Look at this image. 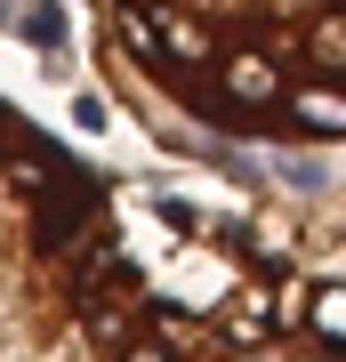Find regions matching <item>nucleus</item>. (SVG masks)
<instances>
[{
	"label": "nucleus",
	"mask_w": 346,
	"mask_h": 362,
	"mask_svg": "<svg viewBox=\"0 0 346 362\" xmlns=\"http://www.w3.org/2000/svg\"><path fill=\"white\" fill-rule=\"evenodd\" d=\"M0 362H346V282L129 194L0 97Z\"/></svg>",
	"instance_id": "obj_1"
},
{
	"label": "nucleus",
	"mask_w": 346,
	"mask_h": 362,
	"mask_svg": "<svg viewBox=\"0 0 346 362\" xmlns=\"http://www.w3.org/2000/svg\"><path fill=\"white\" fill-rule=\"evenodd\" d=\"M97 40L145 113L209 145H346V0H97Z\"/></svg>",
	"instance_id": "obj_2"
}]
</instances>
